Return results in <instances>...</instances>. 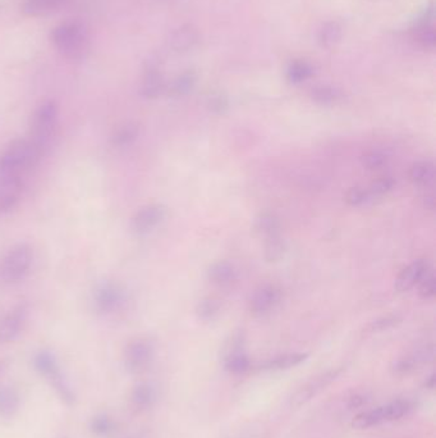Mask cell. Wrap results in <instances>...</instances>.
<instances>
[{
  "label": "cell",
  "instance_id": "obj_15",
  "mask_svg": "<svg viewBox=\"0 0 436 438\" xmlns=\"http://www.w3.org/2000/svg\"><path fill=\"white\" fill-rule=\"evenodd\" d=\"M164 78L162 72L156 67L155 64H151L145 69V73L141 81V94L146 99H156L160 97L164 91Z\"/></svg>",
  "mask_w": 436,
  "mask_h": 438
},
{
  "label": "cell",
  "instance_id": "obj_14",
  "mask_svg": "<svg viewBox=\"0 0 436 438\" xmlns=\"http://www.w3.org/2000/svg\"><path fill=\"white\" fill-rule=\"evenodd\" d=\"M428 271V264L425 260L420 259L409 264L402 272L399 273L396 281V290L398 292H406L415 287L424 274Z\"/></svg>",
  "mask_w": 436,
  "mask_h": 438
},
{
  "label": "cell",
  "instance_id": "obj_41",
  "mask_svg": "<svg viewBox=\"0 0 436 438\" xmlns=\"http://www.w3.org/2000/svg\"><path fill=\"white\" fill-rule=\"evenodd\" d=\"M436 200H435V195L434 193H430V194H426L424 196V206L428 209V210H433L434 208H435Z\"/></svg>",
  "mask_w": 436,
  "mask_h": 438
},
{
  "label": "cell",
  "instance_id": "obj_2",
  "mask_svg": "<svg viewBox=\"0 0 436 438\" xmlns=\"http://www.w3.org/2000/svg\"><path fill=\"white\" fill-rule=\"evenodd\" d=\"M50 39L53 45L69 60H82L90 51V36L86 27L77 21H66L55 26Z\"/></svg>",
  "mask_w": 436,
  "mask_h": 438
},
{
  "label": "cell",
  "instance_id": "obj_27",
  "mask_svg": "<svg viewBox=\"0 0 436 438\" xmlns=\"http://www.w3.org/2000/svg\"><path fill=\"white\" fill-rule=\"evenodd\" d=\"M307 354H285V355H281L278 356L272 361H266L262 368L268 370H281V369H290L293 368L296 365H300V363L307 359Z\"/></svg>",
  "mask_w": 436,
  "mask_h": 438
},
{
  "label": "cell",
  "instance_id": "obj_10",
  "mask_svg": "<svg viewBox=\"0 0 436 438\" xmlns=\"http://www.w3.org/2000/svg\"><path fill=\"white\" fill-rule=\"evenodd\" d=\"M27 318L29 308L26 304L14 305L8 312L0 315V343L16 340L23 330Z\"/></svg>",
  "mask_w": 436,
  "mask_h": 438
},
{
  "label": "cell",
  "instance_id": "obj_17",
  "mask_svg": "<svg viewBox=\"0 0 436 438\" xmlns=\"http://www.w3.org/2000/svg\"><path fill=\"white\" fill-rule=\"evenodd\" d=\"M433 358H434V348L426 346V348L418 349L415 352H412L411 355H407V356L396 361L393 365V369L398 374H407L409 372L416 369L418 364L431 361Z\"/></svg>",
  "mask_w": 436,
  "mask_h": 438
},
{
  "label": "cell",
  "instance_id": "obj_35",
  "mask_svg": "<svg viewBox=\"0 0 436 438\" xmlns=\"http://www.w3.org/2000/svg\"><path fill=\"white\" fill-rule=\"evenodd\" d=\"M418 293L422 299H431L434 297L436 292V278L434 273L430 269L427 271L424 277L418 282Z\"/></svg>",
  "mask_w": 436,
  "mask_h": 438
},
{
  "label": "cell",
  "instance_id": "obj_12",
  "mask_svg": "<svg viewBox=\"0 0 436 438\" xmlns=\"http://www.w3.org/2000/svg\"><path fill=\"white\" fill-rule=\"evenodd\" d=\"M281 292L272 284H265L253 292L250 299V312L255 317H264L275 309L281 302Z\"/></svg>",
  "mask_w": 436,
  "mask_h": 438
},
{
  "label": "cell",
  "instance_id": "obj_31",
  "mask_svg": "<svg viewBox=\"0 0 436 438\" xmlns=\"http://www.w3.org/2000/svg\"><path fill=\"white\" fill-rule=\"evenodd\" d=\"M342 29L337 22H328L324 25L319 34V41L324 48H333L339 42Z\"/></svg>",
  "mask_w": 436,
  "mask_h": 438
},
{
  "label": "cell",
  "instance_id": "obj_7",
  "mask_svg": "<svg viewBox=\"0 0 436 438\" xmlns=\"http://www.w3.org/2000/svg\"><path fill=\"white\" fill-rule=\"evenodd\" d=\"M126 302V293L116 282L100 283L94 291L95 309L103 315H109L120 311Z\"/></svg>",
  "mask_w": 436,
  "mask_h": 438
},
{
  "label": "cell",
  "instance_id": "obj_26",
  "mask_svg": "<svg viewBox=\"0 0 436 438\" xmlns=\"http://www.w3.org/2000/svg\"><path fill=\"white\" fill-rule=\"evenodd\" d=\"M253 228L257 234H261L265 239L272 236V234H279L281 231V223L279 219L269 212H264L255 219Z\"/></svg>",
  "mask_w": 436,
  "mask_h": 438
},
{
  "label": "cell",
  "instance_id": "obj_16",
  "mask_svg": "<svg viewBox=\"0 0 436 438\" xmlns=\"http://www.w3.org/2000/svg\"><path fill=\"white\" fill-rule=\"evenodd\" d=\"M209 280L219 286V287H229L237 281V271L233 264L225 260H219L211 264V267L207 271Z\"/></svg>",
  "mask_w": 436,
  "mask_h": 438
},
{
  "label": "cell",
  "instance_id": "obj_34",
  "mask_svg": "<svg viewBox=\"0 0 436 438\" xmlns=\"http://www.w3.org/2000/svg\"><path fill=\"white\" fill-rule=\"evenodd\" d=\"M361 162H362V166L365 167L368 171H376V169H380V168H383L387 165L388 158L381 151L372 150V151L365 153L361 158Z\"/></svg>",
  "mask_w": 436,
  "mask_h": 438
},
{
  "label": "cell",
  "instance_id": "obj_11",
  "mask_svg": "<svg viewBox=\"0 0 436 438\" xmlns=\"http://www.w3.org/2000/svg\"><path fill=\"white\" fill-rule=\"evenodd\" d=\"M166 217V208L162 204H149L140 208L131 219V230L138 234L153 232L157 228Z\"/></svg>",
  "mask_w": 436,
  "mask_h": 438
},
{
  "label": "cell",
  "instance_id": "obj_39",
  "mask_svg": "<svg viewBox=\"0 0 436 438\" xmlns=\"http://www.w3.org/2000/svg\"><path fill=\"white\" fill-rule=\"evenodd\" d=\"M400 321V318L398 315H387V317H381L376 321H371L368 324V330L371 332L384 331L388 330L390 327H394Z\"/></svg>",
  "mask_w": 436,
  "mask_h": 438
},
{
  "label": "cell",
  "instance_id": "obj_28",
  "mask_svg": "<svg viewBox=\"0 0 436 438\" xmlns=\"http://www.w3.org/2000/svg\"><path fill=\"white\" fill-rule=\"evenodd\" d=\"M287 246L281 234H272L265 239V259L268 262H279L284 258Z\"/></svg>",
  "mask_w": 436,
  "mask_h": 438
},
{
  "label": "cell",
  "instance_id": "obj_37",
  "mask_svg": "<svg viewBox=\"0 0 436 438\" xmlns=\"http://www.w3.org/2000/svg\"><path fill=\"white\" fill-rule=\"evenodd\" d=\"M113 422L107 415H97L91 420V430L97 436H105L113 430Z\"/></svg>",
  "mask_w": 436,
  "mask_h": 438
},
{
  "label": "cell",
  "instance_id": "obj_18",
  "mask_svg": "<svg viewBox=\"0 0 436 438\" xmlns=\"http://www.w3.org/2000/svg\"><path fill=\"white\" fill-rule=\"evenodd\" d=\"M155 399V389L150 383L142 382V383L136 385L132 389L131 396H129V402H131L132 409L135 411H144V410H147L153 406Z\"/></svg>",
  "mask_w": 436,
  "mask_h": 438
},
{
  "label": "cell",
  "instance_id": "obj_29",
  "mask_svg": "<svg viewBox=\"0 0 436 438\" xmlns=\"http://www.w3.org/2000/svg\"><path fill=\"white\" fill-rule=\"evenodd\" d=\"M313 75V69L307 62L296 60L287 69V78L292 84H300L309 80Z\"/></svg>",
  "mask_w": 436,
  "mask_h": 438
},
{
  "label": "cell",
  "instance_id": "obj_5",
  "mask_svg": "<svg viewBox=\"0 0 436 438\" xmlns=\"http://www.w3.org/2000/svg\"><path fill=\"white\" fill-rule=\"evenodd\" d=\"M409 410V404L403 400H397L383 405L376 409L368 410L361 413L353 419L352 426L357 429H368L378 426L385 422H392L396 419L402 418L406 415Z\"/></svg>",
  "mask_w": 436,
  "mask_h": 438
},
{
  "label": "cell",
  "instance_id": "obj_42",
  "mask_svg": "<svg viewBox=\"0 0 436 438\" xmlns=\"http://www.w3.org/2000/svg\"><path fill=\"white\" fill-rule=\"evenodd\" d=\"M0 370H1V364H0Z\"/></svg>",
  "mask_w": 436,
  "mask_h": 438
},
{
  "label": "cell",
  "instance_id": "obj_24",
  "mask_svg": "<svg viewBox=\"0 0 436 438\" xmlns=\"http://www.w3.org/2000/svg\"><path fill=\"white\" fill-rule=\"evenodd\" d=\"M232 346V350L229 351L228 356L225 358V368L232 373H237V374L244 373L250 368V359L240 349L241 348V339L234 341Z\"/></svg>",
  "mask_w": 436,
  "mask_h": 438
},
{
  "label": "cell",
  "instance_id": "obj_1",
  "mask_svg": "<svg viewBox=\"0 0 436 438\" xmlns=\"http://www.w3.org/2000/svg\"><path fill=\"white\" fill-rule=\"evenodd\" d=\"M59 107L54 100H45L35 109L29 122V143L42 159L48 156L58 134Z\"/></svg>",
  "mask_w": 436,
  "mask_h": 438
},
{
  "label": "cell",
  "instance_id": "obj_36",
  "mask_svg": "<svg viewBox=\"0 0 436 438\" xmlns=\"http://www.w3.org/2000/svg\"><path fill=\"white\" fill-rule=\"evenodd\" d=\"M394 184L396 182H394V180L392 177H380L379 180L374 181L370 186V190L368 191L370 199L379 197L381 195L387 194L394 187Z\"/></svg>",
  "mask_w": 436,
  "mask_h": 438
},
{
  "label": "cell",
  "instance_id": "obj_21",
  "mask_svg": "<svg viewBox=\"0 0 436 438\" xmlns=\"http://www.w3.org/2000/svg\"><path fill=\"white\" fill-rule=\"evenodd\" d=\"M140 136V127L133 122H127L116 127L110 136V144L116 149H125L132 145Z\"/></svg>",
  "mask_w": 436,
  "mask_h": 438
},
{
  "label": "cell",
  "instance_id": "obj_22",
  "mask_svg": "<svg viewBox=\"0 0 436 438\" xmlns=\"http://www.w3.org/2000/svg\"><path fill=\"white\" fill-rule=\"evenodd\" d=\"M417 35L420 41L426 48H434L435 45V29H434V10L430 7L417 21Z\"/></svg>",
  "mask_w": 436,
  "mask_h": 438
},
{
  "label": "cell",
  "instance_id": "obj_23",
  "mask_svg": "<svg viewBox=\"0 0 436 438\" xmlns=\"http://www.w3.org/2000/svg\"><path fill=\"white\" fill-rule=\"evenodd\" d=\"M198 41V34L192 26H182L175 29L170 36V47L175 51H188L194 48Z\"/></svg>",
  "mask_w": 436,
  "mask_h": 438
},
{
  "label": "cell",
  "instance_id": "obj_32",
  "mask_svg": "<svg viewBox=\"0 0 436 438\" xmlns=\"http://www.w3.org/2000/svg\"><path fill=\"white\" fill-rule=\"evenodd\" d=\"M311 97L319 104L331 106L337 103L342 95L337 88H331V86H319L312 90Z\"/></svg>",
  "mask_w": 436,
  "mask_h": 438
},
{
  "label": "cell",
  "instance_id": "obj_9",
  "mask_svg": "<svg viewBox=\"0 0 436 438\" xmlns=\"http://www.w3.org/2000/svg\"><path fill=\"white\" fill-rule=\"evenodd\" d=\"M154 358L153 345L145 339L131 341L125 350V365L129 373L145 372Z\"/></svg>",
  "mask_w": 436,
  "mask_h": 438
},
{
  "label": "cell",
  "instance_id": "obj_38",
  "mask_svg": "<svg viewBox=\"0 0 436 438\" xmlns=\"http://www.w3.org/2000/svg\"><path fill=\"white\" fill-rule=\"evenodd\" d=\"M368 200H370L368 193L362 187H357V186L350 187L346 193V202H347V204L352 205V206L363 205Z\"/></svg>",
  "mask_w": 436,
  "mask_h": 438
},
{
  "label": "cell",
  "instance_id": "obj_8",
  "mask_svg": "<svg viewBox=\"0 0 436 438\" xmlns=\"http://www.w3.org/2000/svg\"><path fill=\"white\" fill-rule=\"evenodd\" d=\"M27 177L1 175L0 177V215H10L18 204L25 193Z\"/></svg>",
  "mask_w": 436,
  "mask_h": 438
},
{
  "label": "cell",
  "instance_id": "obj_25",
  "mask_svg": "<svg viewBox=\"0 0 436 438\" xmlns=\"http://www.w3.org/2000/svg\"><path fill=\"white\" fill-rule=\"evenodd\" d=\"M20 408V395L12 387L0 389V418L10 419Z\"/></svg>",
  "mask_w": 436,
  "mask_h": 438
},
{
  "label": "cell",
  "instance_id": "obj_20",
  "mask_svg": "<svg viewBox=\"0 0 436 438\" xmlns=\"http://www.w3.org/2000/svg\"><path fill=\"white\" fill-rule=\"evenodd\" d=\"M66 0H23L22 13L27 17H44L58 10Z\"/></svg>",
  "mask_w": 436,
  "mask_h": 438
},
{
  "label": "cell",
  "instance_id": "obj_40",
  "mask_svg": "<svg viewBox=\"0 0 436 438\" xmlns=\"http://www.w3.org/2000/svg\"><path fill=\"white\" fill-rule=\"evenodd\" d=\"M209 107L213 110L214 113H219L220 114V113H224L228 109V100L220 94L214 95L209 100Z\"/></svg>",
  "mask_w": 436,
  "mask_h": 438
},
{
  "label": "cell",
  "instance_id": "obj_33",
  "mask_svg": "<svg viewBox=\"0 0 436 438\" xmlns=\"http://www.w3.org/2000/svg\"><path fill=\"white\" fill-rule=\"evenodd\" d=\"M197 315L203 321H211L220 312V302L213 297H206L197 304Z\"/></svg>",
  "mask_w": 436,
  "mask_h": 438
},
{
  "label": "cell",
  "instance_id": "obj_30",
  "mask_svg": "<svg viewBox=\"0 0 436 438\" xmlns=\"http://www.w3.org/2000/svg\"><path fill=\"white\" fill-rule=\"evenodd\" d=\"M196 84V75L194 72H184L181 76L175 78L173 84L170 85V95L172 97H183L188 94Z\"/></svg>",
  "mask_w": 436,
  "mask_h": 438
},
{
  "label": "cell",
  "instance_id": "obj_19",
  "mask_svg": "<svg viewBox=\"0 0 436 438\" xmlns=\"http://www.w3.org/2000/svg\"><path fill=\"white\" fill-rule=\"evenodd\" d=\"M408 177L413 185L428 187L435 181V165L431 160H420L409 168Z\"/></svg>",
  "mask_w": 436,
  "mask_h": 438
},
{
  "label": "cell",
  "instance_id": "obj_13",
  "mask_svg": "<svg viewBox=\"0 0 436 438\" xmlns=\"http://www.w3.org/2000/svg\"><path fill=\"white\" fill-rule=\"evenodd\" d=\"M339 373V369L329 370L326 373H322L320 376L312 378L310 382H307L296 392V395L292 398V405L300 406L302 404L313 399L316 395L320 393L321 391L326 389L331 382L337 380Z\"/></svg>",
  "mask_w": 436,
  "mask_h": 438
},
{
  "label": "cell",
  "instance_id": "obj_3",
  "mask_svg": "<svg viewBox=\"0 0 436 438\" xmlns=\"http://www.w3.org/2000/svg\"><path fill=\"white\" fill-rule=\"evenodd\" d=\"M41 162L27 138H16L0 150V177L21 175L27 177Z\"/></svg>",
  "mask_w": 436,
  "mask_h": 438
},
{
  "label": "cell",
  "instance_id": "obj_4",
  "mask_svg": "<svg viewBox=\"0 0 436 438\" xmlns=\"http://www.w3.org/2000/svg\"><path fill=\"white\" fill-rule=\"evenodd\" d=\"M34 263V250L27 243H18L8 250L0 263V277L5 283H17L27 277Z\"/></svg>",
  "mask_w": 436,
  "mask_h": 438
},
{
  "label": "cell",
  "instance_id": "obj_6",
  "mask_svg": "<svg viewBox=\"0 0 436 438\" xmlns=\"http://www.w3.org/2000/svg\"><path fill=\"white\" fill-rule=\"evenodd\" d=\"M35 368L41 376L47 377L51 382V385L58 392L60 399L66 401L69 405L75 401L72 389H69L68 385L66 383V380L60 374L58 363L49 351H40L39 354L35 356Z\"/></svg>",
  "mask_w": 436,
  "mask_h": 438
}]
</instances>
